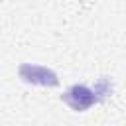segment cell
I'll return each instance as SVG.
<instances>
[{
	"instance_id": "cell-1",
	"label": "cell",
	"mask_w": 126,
	"mask_h": 126,
	"mask_svg": "<svg viewBox=\"0 0 126 126\" xmlns=\"http://www.w3.org/2000/svg\"><path fill=\"white\" fill-rule=\"evenodd\" d=\"M65 100H67V104L71 106V108H75V110H87L94 100H96V93L94 91H91V89H87V87H79V85H75V87H71L67 93H65Z\"/></svg>"
},
{
	"instance_id": "cell-2",
	"label": "cell",
	"mask_w": 126,
	"mask_h": 126,
	"mask_svg": "<svg viewBox=\"0 0 126 126\" xmlns=\"http://www.w3.org/2000/svg\"><path fill=\"white\" fill-rule=\"evenodd\" d=\"M22 69L30 71V75H22V77H24L26 81L35 83V85H55V83H57L55 75H53L49 69H45V67H39V65H26V67H22Z\"/></svg>"
}]
</instances>
